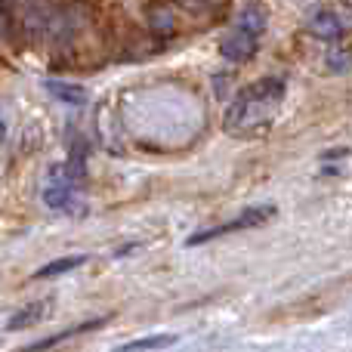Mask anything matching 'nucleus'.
<instances>
[{"label":"nucleus","instance_id":"obj_12","mask_svg":"<svg viewBox=\"0 0 352 352\" xmlns=\"http://www.w3.org/2000/svg\"><path fill=\"white\" fill-rule=\"evenodd\" d=\"M173 343H176L173 334H155V337H140V340L124 343V349H127V352H136V349H167V346H173Z\"/></svg>","mask_w":352,"mask_h":352},{"label":"nucleus","instance_id":"obj_2","mask_svg":"<svg viewBox=\"0 0 352 352\" xmlns=\"http://www.w3.org/2000/svg\"><path fill=\"white\" fill-rule=\"evenodd\" d=\"M272 217H275V207H272V204H254V207H244L241 217L229 219V223H223V226H213V229H204V232H198V235H192V238L186 241V248H195V244H204V241H210V238H223V235H229V232L256 229V226L269 223Z\"/></svg>","mask_w":352,"mask_h":352},{"label":"nucleus","instance_id":"obj_4","mask_svg":"<svg viewBox=\"0 0 352 352\" xmlns=\"http://www.w3.org/2000/svg\"><path fill=\"white\" fill-rule=\"evenodd\" d=\"M47 316H50V300H37V303H28L19 312H12L6 318V331H28L34 324H41Z\"/></svg>","mask_w":352,"mask_h":352},{"label":"nucleus","instance_id":"obj_10","mask_svg":"<svg viewBox=\"0 0 352 352\" xmlns=\"http://www.w3.org/2000/svg\"><path fill=\"white\" fill-rule=\"evenodd\" d=\"M266 22H269L266 6H260V3H244V10L238 12V28L250 31V34H256V37L266 31Z\"/></svg>","mask_w":352,"mask_h":352},{"label":"nucleus","instance_id":"obj_5","mask_svg":"<svg viewBox=\"0 0 352 352\" xmlns=\"http://www.w3.org/2000/svg\"><path fill=\"white\" fill-rule=\"evenodd\" d=\"M43 87H47L50 96L59 99V102H65V105H87L90 102V93H87L80 84H72V80L50 78V80H43Z\"/></svg>","mask_w":352,"mask_h":352},{"label":"nucleus","instance_id":"obj_7","mask_svg":"<svg viewBox=\"0 0 352 352\" xmlns=\"http://www.w3.org/2000/svg\"><path fill=\"white\" fill-rule=\"evenodd\" d=\"M43 204H47L50 210H72L74 207V186L47 179V186H43Z\"/></svg>","mask_w":352,"mask_h":352},{"label":"nucleus","instance_id":"obj_11","mask_svg":"<svg viewBox=\"0 0 352 352\" xmlns=\"http://www.w3.org/2000/svg\"><path fill=\"white\" fill-rule=\"evenodd\" d=\"M105 322H109V318H93V322H84V324H78V328H68V331H62V334H56V337H47V340L31 343V349H47V346H56V343L68 340V337H78V334H87V331L102 328Z\"/></svg>","mask_w":352,"mask_h":352},{"label":"nucleus","instance_id":"obj_8","mask_svg":"<svg viewBox=\"0 0 352 352\" xmlns=\"http://www.w3.org/2000/svg\"><path fill=\"white\" fill-rule=\"evenodd\" d=\"M328 72H352V37H337V43L328 50Z\"/></svg>","mask_w":352,"mask_h":352},{"label":"nucleus","instance_id":"obj_6","mask_svg":"<svg viewBox=\"0 0 352 352\" xmlns=\"http://www.w3.org/2000/svg\"><path fill=\"white\" fill-rule=\"evenodd\" d=\"M309 34L318 37V41H337V37L343 34V19L337 16V12H331V10L316 12L312 22H309Z\"/></svg>","mask_w":352,"mask_h":352},{"label":"nucleus","instance_id":"obj_1","mask_svg":"<svg viewBox=\"0 0 352 352\" xmlns=\"http://www.w3.org/2000/svg\"><path fill=\"white\" fill-rule=\"evenodd\" d=\"M285 99V80L260 78L235 96V102L226 109L223 130L229 136H260L272 127L278 105Z\"/></svg>","mask_w":352,"mask_h":352},{"label":"nucleus","instance_id":"obj_13","mask_svg":"<svg viewBox=\"0 0 352 352\" xmlns=\"http://www.w3.org/2000/svg\"><path fill=\"white\" fill-rule=\"evenodd\" d=\"M0 140H3V121H0Z\"/></svg>","mask_w":352,"mask_h":352},{"label":"nucleus","instance_id":"obj_3","mask_svg":"<svg viewBox=\"0 0 352 352\" xmlns=\"http://www.w3.org/2000/svg\"><path fill=\"white\" fill-rule=\"evenodd\" d=\"M256 47H260V37L235 25V28L223 37V43H219V56L229 62H250L256 56Z\"/></svg>","mask_w":352,"mask_h":352},{"label":"nucleus","instance_id":"obj_9","mask_svg":"<svg viewBox=\"0 0 352 352\" xmlns=\"http://www.w3.org/2000/svg\"><path fill=\"white\" fill-rule=\"evenodd\" d=\"M90 260L87 254H72V256H59V260L47 263V266H41L34 272V278H56V275H65V272H74L78 266H84V263Z\"/></svg>","mask_w":352,"mask_h":352}]
</instances>
